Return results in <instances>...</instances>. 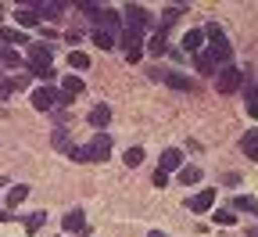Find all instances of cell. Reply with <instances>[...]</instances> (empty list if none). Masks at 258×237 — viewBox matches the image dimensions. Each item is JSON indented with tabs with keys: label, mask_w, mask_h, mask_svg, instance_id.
<instances>
[{
	"label": "cell",
	"mask_w": 258,
	"mask_h": 237,
	"mask_svg": "<svg viewBox=\"0 0 258 237\" xmlns=\"http://www.w3.org/2000/svg\"><path fill=\"white\" fill-rule=\"evenodd\" d=\"M205 40L212 43V47H208V54L215 58V65H226V61H230L233 47H230V40L222 36V29H219L215 22H208V25H205Z\"/></svg>",
	"instance_id": "obj_1"
},
{
	"label": "cell",
	"mask_w": 258,
	"mask_h": 237,
	"mask_svg": "<svg viewBox=\"0 0 258 237\" xmlns=\"http://www.w3.org/2000/svg\"><path fill=\"white\" fill-rule=\"evenodd\" d=\"M64 105H72V97H64L50 86H40V90H32V108L36 112H54V108H64Z\"/></svg>",
	"instance_id": "obj_2"
},
{
	"label": "cell",
	"mask_w": 258,
	"mask_h": 237,
	"mask_svg": "<svg viewBox=\"0 0 258 237\" xmlns=\"http://www.w3.org/2000/svg\"><path fill=\"white\" fill-rule=\"evenodd\" d=\"M240 86H244V72L233 69V65H222L219 76H215V90L219 93H237Z\"/></svg>",
	"instance_id": "obj_3"
},
{
	"label": "cell",
	"mask_w": 258,
	"mask_h": 237,
	"mask_svg": "<svg viewBox=\"0 0 258 237\" xmlns=\"http://www.w3.org/2000/svg\"><path fill=\"white\" fill-rule=\"evenodd\" d=\"M29 69H32V76H43L47 69H54L47 43H32V47H29Z\"/></svg>",
	"instance_id": "obj_4"
},
{
	"label": "cell",
	"mask_w": 258,
	"mask_h": 237,
	"mask_svg": "<svg viewBox=\"0 0 258 237\" xmlns=\"http://www.w3.org/2000/svg\"><path fill=\"white\" fill-rule=\"evenodd\" d=\"M122 51H125V61H129V65L144 58V43H140V29H129V25H125V32H122Z\"/></svg>",
	"instance_id": "obj_5"
},
{
	"label": "cell",
	"mask_w": 258,
	"mask_h": 237,
	"mask_svg": "<svg viewBox=\"0 0 258 237\" xmlns=\"http://www.w3.org/2000/svg\"><path fill=\"white\" fill-rule=\"evenodd\" d=\"M86 148H90V158L93 162H104L111 155V133H93V140Z\"/></svg>",
	"instance_id": "obj_6"
},
{
	"label": "cell",
	"mask_w": 258,
	"mask_h": 237,
	"mask_svg": "<svg viewBox=\"0 0 258 237\" xmlns=\"http://www.w3.org/2000/svg\"><path fill=\"white\" fill-rule=\"evenodd\" d=\"M61 226H64V233H83L86 230V216H83V209H69L64 212V219H61Z\"/></svg>",
	"instance_id": "obj_7"
},
{
	"label": "cell",
	"mask_w": 258,
	"mask_h": 237,
	"mask_svg": "<svg viewBox=\"0 0 258 237\" xmlns=\"http://www.w3.org/2000/svg\"><path fill=\"white\" fill-rule=\"evenodd\" d=\"M125 25H129V29H144V25H151L147 8H140V4H129V8H125Z\"/></svg>",
	"instance_id": "obj_8"
},
{
	"label": "cell",
	"mask_w": 258,
	"mask_h": 237,
	"mask_svg": "<svg viewBox=\"0 0 258 237\" xmlns=\"http://www.w3.org/2000/svg\"><path fill=\"white\" fill-rule=\"evenodd\" d=\"M212 205H215V191H198V194L186 201V209H190V212H208Z\"/></svg>",
	"instance_id": "obj_9"
},
{
	"label": "cell",
	"mask_w": 258,
	"mask_h": 237,
	"mask_svg": "<svg viewBox=\"0 0 258 237\" xmlns=\"http://www.w3.org/2000/svg\"><path fill=\"white\" fill-rule=\"evenodd\" d=\"M108 122H111V108H108V105H93V108H90V126H93L97 133H104Z\"/></svg>",
	"instance_id": "obj_10"
},
{
	"label": "cell",
	"mask_w": 258,
	"mask_h": 237,
	"mask_svg": "<svg viewBox=\"0 0 258 237\" xmlns=\"http://www.w3.org/2000/svg\"><path fill=\"white\" fill-rule=\"evenodd\" d=\"M158 169H161V173H172V169H183V155H179L176 148L161 151V162H158Z\"/></svg>",
	"instance_id": "obj_11"
},
{
	"label": "cell",
	"mask_w": 258,
	"mask_h": 237,
	"mask_svg": "<svg viewBox=\"0 0 258 237\" xmlns=\"http://www.w3.org/2000/svg\"><path fill=\"white\" fill-rule=\"evenodd\" d=\"M240 151H244L251 162H258V129H247L244 137H240Z\"/></svg>",
	"instance_id": "obj_12"
},
{
	"label": "cell",
	"mask_w": 258,
	"mask_h": 237,
	"mask_svg": "<svg viewBox=\"0 0 258 237\" xmlns=\"http://www.w3.org/2000/svg\"><path fill=\"white\" fill-rule=\"evenodd\" d=\"M0 43H15V47H29V36L22 29H4L0 25Z\"/></svg>",
	"instance_id": "obj_13"
},
{
	"label": "cell",
	"mask_w": 258,
	"mask_h": 237,
	"mask_svg": "<svg viewBox=\"0 0 258 237\" xmlns=\"http://www.w3.org/2000/svg\"><path fill=\"white\" fill-rule=\"evenodd\" d=\"M244 105H247V115L258 119V83H244Z\"/></svg>",
	"instance_id": "obj_14"
},
{
	"label": "cell",
	"mask_w": 258,
	"mask_h": 237,
	"mask_svg": "<svg viewBox=\"0 0 258 237\" xmlns=\"http://www.w3.org/2000/svg\"><path fill=\"white\" fill-rule=\"evenodd\" d=\"M201 43H205V29H190L186 36H183V47H186V54H198V51H201Z\"/></svg>",
	"instance_id": "obj_15"
},
{
	"label": "cell",
	"mask_w": 258,
	"mask_h": 237,
	"mask_svg": "<svg viewBox=\"0 0 258 237\" xmlns=\"http://www.w3.org/2000/svg\"><path fill=\"white\" fill-rule=\"evenodd\" d=\"M233 209H240V212H247V216H258V198L237 194V198H233Z\"/></svg>",
	"instance_id": "obj_16"
},
{
	"label": "cell",
	"mask_w": 258,
	"mask_h": 237,
	"mask_svg": "<svg viewBox=\"0 0 258 237\" xmlns=\"http://www.w3.org/2000/svg\"><path fill=\"white\" fill-rule=\"evenodd\" d=\"M25 198H29V187H25V183H15V187L8 191V209H18Z\"/></svg>",
	"instance_id": "obj_17"
},
{
	"label": "cell",
	"mask_w": 258,
	"mask_h": 237,
	"mask_svg": "<svg viewBox=\"0 0 258 237\" xmlns=\"http://www.w3.org/2000/svg\"><path fill=\"white\" fill-rule=\"evenodd\" d=\"M161 83H169L172 90H194V83H190L186 76H179V72H165V76H161Z\"/></svg>",
	"instance_id": "obj_18"
},
{
	"label": "cell",
	"mask_w": 258,
	"mask_h": 237,
	"mask_svg": "<svg viewBox=\"0 0 258 237\" xmlns=\"http://www.w3.org/2000/svg\"><path fill=\"white\" fill-rule=\"evenodd\" d=\"M15 22L29 29V25H36V22H40V11H36V8H22V11H15Z\"/></svg>",
	"instance_id": "obj_19"
},
{
	"label": "cell",
	"mask_w": 258,
	"mask_h": 237,
	"mask_svg": "<svg viewBox=\"0 0 258 237\" xmlns=\"http://www.w3.org/2000/svg\"><path fill=\"white\" fill-rule=\"evenodd\" d=\"M69 69H76V72H86V69H90V54H83V51H72V54H69Z\"/></svg>",
	"instance_id": "obj_20"
},
{
	"label": "cell",
	"mask_w": 258,
	"mask_h": 237,
	"mask_svg": "<svg viewBox=\"0 0 258 237\" xmlns=\"http://www.w3.org/2000/svg\"><path fill=\"white\" fill-rule=\"evenodd\" d=\"M61 93H64V97H76V93H83V79H79V76H64Z\"/></svg>",
	"instance_id": "obj_21"
},
{
	"label": "cell",
	"mask_w": 258,
	"mask_h": 237,
	"mask_svg": "<svg viewBox=\"0 0 258 237\" xmlns=\"http://www.w3.org/2000/svg\"><path fill=\"white\" fill-rule=\"evenodd\" d=\"M201 180V165H183L179 169V183L186 187V183H198Z\"/></svg>",
	"instance_id": "obj_22"
},
{
	"label": "cell",
	"mask_w": 258,
	"mask_h": 237,
	"mask_svg": "<svg viewBox=\"0 0 258 237\" xmlns=\"http://www.w3.org/2000/svg\"><path fill=\"white\" fill-rule=\"evenodd\" d=\"M93 43L101 47V51H111L115 47V36H111L108 29H93Z\"/></svg>",
	"instance_id": "obj_23"
},
{
	"label": "cell",
	"mask_w": 258,
	"mask_h": 237,
	"mask_svg": "<svg viewBox=\"0 0 258 237\" xmlns=\"http://www.w3.org/2000/svg\"><path fill=\"white\" fill-rule=\"evenodd\" d=\"M0 61H4L11 72H15V69H22V54H18V51H8V47H0Z\"/></svg>",
	"instance_id": "obj_24"
},
{
	"label": "cell",
	"mask_w": 258,
	"mask_h": 237,
	"mask_svg": "<svg viewBox=\"0 0 258 237\" xmlns=\"http://www.w3.org/2000/svg\"><path fill=\"white\" fill-rule=\"evenodd\" d=\"M179 15H186V4H172V8H165V15H161V29H165V25H172Z\"/></svg>",
	"instance_id": "obj_25"
},
{
	"label": "cell",
	"mask_w": 258,
	"mask_h": 237,
	"mask_svg": "<svg viewBox=\"0 0 258 237\" xmlns=\"http://www.w3.org/2000/svg\"><path fill=\"white\" fill-rule=\"evenodd\" d=\"M111 25H118V15L111 8H101V15H97V29H111Z\"/></svg>",
	"instance_id": "obj_26"
},
{
	"label": "cell",
	"mask_w": 258,
	"mask_h": 237,
	"mask_svg": "<svg viewBox=\"0 0 258 237\" xmlns=\"http://www.w3.org/2000/svg\"><path fill=\"white\" fill-rule=\"evenodd\" d=\"M147 51L154 54V58H161V54H165L169 47H165V32H154V36H151V43H147Z\"/></svg>",
	"instance_id": "obj_27"
},
{
	"label": "cell",
	"mask_w": 258,
	"mask_h": 237,
	"mask_svg": "<svg viewBox=\"0 0 258 237\" xmlns=\"http://www.w3.org/2000/svg\"><path fill=\"white\" fill-rule=\"evenodd\" d=\"M43 223H47V212H32V216H25V230H29V233L43 230Z\"/></svg>",
	"instance_id": "obj_28"
},
{
	"label": "cell",
	"mask_w": 258,
	"mask_h": 237,
	"mask_svg": "<svg viewBox=\"0 0 258 237\" xmlns=\"http://www.w3.org/2000/svg\"><path fill=\"white\" fill-rule=\"evenodd\" d=\"M140 162H144V148H140V144H137V148H125V165H129V169H137Z\"/></svg>",
	"instance_id": "obj_29"
},
{
	"label": "cell",
	"mask_w": 258,
	"mask_h": 237,
	"mask_svg": "<svg viewBox=\"0 0 258 237\" xmlns=\"http://www.w3.org/2000/svg\"><path fill=\"white\" fill-rule=\"evenodd\" d=\"M198 72H205V76H212L215 72V58L205 51V54H198Z\"/></svg>",
	"instance_id": "obj_30"
},
{
	"label": "cell",
	"mask_w": 258,
	"mask_h": 237,
	"mask_svg": "<svg viewBox=\"0 0 258 237\" xmlns=\"http://www.w3.org/2000/svg\"><path fill=\"white\" fill-rule=\"evenodd\" d=\"M36 11H40V18L47 15V18H57L61 11H64V4H36Z\"/></svg>",
	"instance_id": "obj_31"
},
{
	"label": "cell",
	"mask_w": 258,
	"mask_h": 237,
	"mask_svg": "<svg viewBox=\"0 0 258 237\" xmlns=\"http://www.w3.org/2000/svg\"><path fill=\"white\" fill-rule=\"evenodd\" d=\"M69 158H72V162H93V158H90V148H79V144H72Z\"/></svg>",
	"instance_id": "obj_32"
},
{
	"label": "cell",
	"mask_w": 258,
	"mask_h": 237,
	"mask_svg": "<svg viewBox=\"0 0 258 237\" xmlns=\"http://www.w3.org/2000/svg\"><path fill=\"white\" fill-rule=\"evenodd\" d=\"M215 223H219V226H233V223H237V216H233L230 209H219V212H215Z\"/></svg>",
	"instance_id": "obj_33"
},
{
	"label": "cell",
	"mask_w": 258,
	"mask_h": 237,
	"mask_svg": "<svg viewBox=\"0 0 258 237\" xmlns=\"http://www.w3.org/2000/svg\"><path fill=\"white\" fill-rule=\"evenodd\" d=\"M54 148H61L64 155L72 151V144H69V137H64V129H54Z\"/></svg>",
	"instance_id": "obj_34"
},
{
	"label": "cell",
	"mask_w": 258,
	"mask_h": 237,
	"mask_svg": "<svg viewBox=\"0 0 258 237\" xmlns=\"http://www.w3.org/2000/svg\"><path fill=\"white\" fill-rule=\"evenodd\" d=\"M15 93V79L11 76H0V97H11Z\"/></svg>",
	"instance_id": "obj_35"
},
{
	"label": "cell",
	"mask_w": 258,
	"mask_h": 237,
	"mask_svg": "<svg viewBox=\"0 0 258 237\" xmlns=\"http://www.w3.org/2000/svg\"><path fill=\"white\" fill-rule=\"evenodd\" d=\"M169 183V173H161V169H158V173H154V187H165Z\"/></svg>",
	"instance_id": "obj_36"
},
{
	"label": "cell",
	"mask_w": 258,
	"mask_h": 237,
	"mask_svg": "<svg viewBox=\"0 0 258 237\" xmlns=\"http://www.w3.org/2000/svg\"><path fill=\"white\" fill-rule=\"evenodd\" d=\"M147 237H165V233H161V230H151V233H147Z\"/></svg>",
	"instance_id": "obj_37"
},
{
	"label": "cell",
	"mask_w": 258,
	"mask_h": 237,
	"mask_svg": "<svg viewBox=\"0 0 258 237\" xmlns=\"http://www.w3.org/2000/svg\"><path fill=\"white\" fill-rule=\"evenodd\" d=\"M251 237H258V226H254V230H251Z\"/></svg>",
	"instance_id": "obj_38"
},
{
	"label": "cell",
	"mask_w": 258,
	"mask_h": 237,
	"mask_svg": "<svg viewBox=\"0 0 258 237\" xmlns=\"http://www.w3.org/2000/svg\"><path fill=\"white\" fill-rule=\"evenodd\" d=\"M4 183H8V180H4V176H0V187H4Z\"/></svg>",
	"instance_id": "obj_39"
},
{
	"label": "cell",
	"mask_w": 258,
	"mask_h": 237,
	"mask_svg": "<svg viewBox=\"0 0 258 237\" xmlns=\"http://www.w3.org/2000/svg\"><path fill=\"white\" fill-rule=\"evenodd\" d=\"M0 15H4V8H0Z\"/></svg>",
	"instance_id": "obj_40"
}]
</instances>
